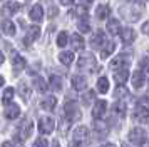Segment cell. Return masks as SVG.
I'll return each mask as SVG.
<instances>
[{"label":"cell","instance_id":"18","mask_svg":"<svg viewBox=\"0 0 149 147\" xmlns=\"http://www.w3.org/2000/svg\"><path fill=\"white\" fill-rule=\"evenodd\" d=\"M129 79V72H127V69H122V70H117V72H114V80L117 82V85L119 84H126Z\"/></svg>","mask_w":149,"mask_h":147},{"label":"cell","instance_id":"36","mask_svg":"<svg viewBox=\"0 0 149 147\" xmlns=\"http://www.w3.org/2000/svg\"><path fill=\"white\" fill-rule=\"evenodd\" d=\"M19 90H20V95L22 97H24V99H29V87L25 85V84H24V82H20V84H19Z\"/></svg>","mask_w":149,"mask_h":147},{"label":"cell","instance_id":"22","mask_svg":"<svg viewBox=\"0 0 149 147\" xmlns=\"http://www.w3.org/2000/svg\"><path fill=\"white\" fill-rule=\"evenodd\" d=\"M2 32L5 33V35H14L15 33V24L12 22V20H3L2 22Z\"/></svg>","mask_w":149,"mask_h":147},{"label":"cell","instance_id":"19","mask_svg":"<svg viewBox=\"0 0 149 147\" xmlns=\"http://www.w3.org/2000/svg\"><path fill=\"white\" fill-rule=\"evenodd\" d=\"M55 104H57V99L52 97V95H49V97H45V99L40 102V107L44 109V110H54Z\"/></svg>","mask_w":149,"mask_h":147},{"label":"cell","instance_id":"13","mask_svg":"<svg viewBox=\"0 0 149 147\" xmlns=\"http://www.w3.org/2000/svg\"><path fill=\"white\" fill-rule=\"evenodd\" d=\"M70 82H72L74 90H77V92H84L87 89V80H86V77H82V75H74Z\"/></svg>","mask_w":149,"mask_h":147},{"label":"cell","instance_id":"49","mask_svg":"<svg viewBox=\"0 0 149 147\" xmlns=\"http://www.w3.org/2000/svg\"><path fill=\"white\" fill-rule=\"evenodd\" d=\"M52 147H61V146H59V142H57V140H52Z\"/></svg>","mask_w":149,"mask_h":147},{"label":"cell","instance_id":"9","mask_svg":"<svg viewBox=\"0 0 149 147\" xmlns=\"http://www.w3.org/2000/svg\"><path fill=\"white\" fill-rule=\"evenodd\" d=\"M134 119L141 124H148L149 122V109L144 105H136L134 109Z\"/></svg>","mask_w":149,"mask_h":147},{"label":"cell","instance_id":"31","mask_svg":"<svg viewBox=\"0 0 149 147\" xmlns=\"http://www.w3.org/2000/svg\"><path fill=\"white\" fill-rule=\"evenodd\" d=\"M34 87L40 94H44L45 90H47V84L44 82V79H42V77H34Z\"/></svg>","mask_w":149,"mask_h":147},{"label":"cell","instance_id":"24","mask_svg":"<svg viewBox=\"0 0 149 147\" xmlns=\"http://www.w3.org/2000/svg\"><path fill=\"white\" fill-rule=\"evenodd\" d=\"M114 49H116V44L112 42V40H109L107 44L102 47V50H101V57H102V59H107L109 55L114 52Z\"/></svg>","mask_w":149,"mask_h":147},{"label":"cell","instance_id":"28","mask_svg":"<svg viewBox=\"0 0 149 147\" xmlns=\"http://www.w3.org/2000/svg\"><path fill=\"white\" fill-rule=\"evenodd\" d=\"M59 60H61L64 65H70L74 62V53L72 52H61L59 53Z\"/></svg>","mask_w":149,"mask_h":147},{"label":"cell","instance_id":"32","mask_svg":"<svg viewBox=\"0 0 149 147\" xmlns=\"http://www.w3.org/2000/svg\"><path fill=\"white\" fill-rule=\"evenodd\" d=\"M12 64H14V69H15V70H22V69L25 67V60H24V57H20V55H15Z\"/></svg>","mask_w":149,"mask_h":147},{"label":"cell","instance_id":"11","mask_svg":"<svg viewBox=\"0 0 149 147\" xmlns=\"http://www.w3.org/2000/svg\"><path fill=\"white\" fill-rule=\"evenodd\" d=\"M107 44L106 42V33L102 32V30H99V32H95L92 37H91V45L94 47V49H101V47H104Z\"/></svg>","mask_w":149,"mask_h":147},{"label":"cell","instance_id":"5","mask_svg":"<svg viewBox=\"0 0 149 147\" xmlns=\"http://www.w3.org/2000/svg\"><path fill=\"white\" fill-rule=\"evenodd\" d=\"M77 69L81 70H94L95 69V59L92 55H82L77 60Z\"/></svg>","mask_w":149,"mask_h":147},{"label":"cell","instance_id":"40","mask_svg":"<svg viewBox=\"0 0 149 147\" xmlns=\"http://www.w3.org/2000/svg\"><path fill=\"white\" fill-rule=\"evenodd\" d=\"M74 13H77V15H81V17H86V15H87V10H86V5H81V7H77Z\"/></svg>","mask_w":149,"mask_h":147},{"label":"cell","instance_id":"44","mask_svg":"<svg viewBox=\"0 0 149 147\" xmlns=\"http://www.w3.org/2000/svg\"><path fill=\"white\" fill-rule=\"evenodd\" d=\"M142 102H146V104H148V105H149V92L148 94H144V95H142Z\"/></svg>","mask_w":149,"mask_h":147},{"label":"cell","instance_id":"8","mask_svg":"<svg viewBox=\"0 0 149 147\" xmlns=\"http://www.w3.org/2000/svg\"><path fill=\"white\" fill-rule=\"evenodd\" d=\"M106 110H107V102L106 100H99L95 102L94 107H92V117L95 120H101L104 115H106Z\"/></svg>","mask_w":149,"mask_h":147},{"label":"cell","instance_id":"29","mask_svg":"<svg viewBox=\"0 0 149 147\" xmlns=\"http://www.w3.org/2000/svg\"><path fill=\"white\" fill-rule=\"evenodd\" d=\"M49 84L52 87V90H61L62 89V79L59 75H50L49 77Z\"/></svg>","mask_w":149,"mask_h":147},{"label":"cell","instance_id":"30","mask_svg":"<svg viewBox=\"0 0 149 147\" xmlns=\"http://www.w3.org/2000/svg\"><path fill=\"white\" fill-rule=\"evenodd\" d=\"M97 90L101 94H106L109 90V80L107 77H101V79L97 80Z\"/></svg>","mask_w":149,"mask_h":147},{"label":"cell","instance_id":"34","mask_svg":"<svg viewBox=\"0 0 149 147\" xmlns=\"http://www.w3.org/2000/svg\"><path fill=\"white\" fill-rule=\"evenodd\" d=\"M94 100H95V94L92 92V90H89V92L86 94L84 97H82V102H84L86 105H91V104H92Z\"/></svg>","mask_w":149,"mask_h":147},{"label":"cell","instance_id":"4","mask_svg":"<svg viewBox=\"0 0 149 147\" xmlns=\"http://www.w3.org/2000/svg\"><path fill=\"white\" fill-rule=\"evenodd\" d=\"M64 114H65V117H67L70 122H72L74 119H79V117H81V110H79L77 102H74V100H67V102L64 104Z\"/></svg>","mask_w":149,"mask_h":147},{"label":"cell","instance_id":"33","mask_svg":"<svg viewBox=\"0 0 149 147\" xmlns=\"http://www.w3.org/2000/svg\"><path fill=\"white\" fill-rule=\"evenodd\" d=\"M77 28H79V32H89L91 25H89V22L86 19H79L77 20Z\"/></svg>","mask_w":149,"mask_h":147},{"label":"cell","instance_id":"2","mask_svg":"<svg viewBox=\"0 0 149 147\" xmlns=\"http://www.w3.org/2000/svg\"><path fill=\"white\" fill-rule=\"evenodd\" d=\"M34 130V124L30 119L22 120L19 127H17V140H25L27 137H30V134Z\"/></svg>","mask_w":149,"mask_h":147},{"label":"cell","instance_id":"21","mask_svg":"<svg viewBox=\"0 0 149 147\" xmlns=\"http://www.w3.org/2000/svg\"><path fill=\"white\" fill-rule=\"evenodd\" d=\"M30 19L34 20V22H40L44 19V8L40 5H34L32 10H30Z\"/></svg>","mask_w":149,"mask_h":147},{"label":"cell","instance_id":"16","mask_svg":"<svg viewBox=\"0 0 149 147\" xmlns=\"http://www.w3.org/2000/svg\"><path fill=\"white\" fill-rule=\"evenodd\" d=\"M20 8H22V5L20 3H17V2H7V3H3V12L8 13V15L17 13Z\"/></svg>","mask_w":149,"mask_h":147},{"label":"cell","instance_id":"26","mask_svg":"<svg viewBox=\"0 0 149 147\" xmlns=\"http://www.w3.org/2000/svg\"><path fill=\"white\" fill-rule=\"evenodd\" d=\"M126 60H124V57H116L112 62H111V69L114 70V72H117V70H122V69H126Z\"/></svg>","mask_w":149,"mask_h":147},{"label":"cell","instance_id":"35","mask_svg":"<svg viewBox=\"0 0 149 147\" xmlns=\"http://www.w3.org/2000/svg\"><path fill=\"white\" fill-rule=\"evenodd\" d=\"M69 42V35L65 32H61L59 37H57V45L59 47H65V44Z\"/></svg>","mask_w":149,"mask_h":147},{"label":"cell","instance_id":"15","mask_svg":"<svg viewBox=\"0 0 149 147\" xmlns=\"http://www.w3.org/2000/svg\"><path fill=\"white\" fill-rule=\"evenodd\" d=\"M121 39L124 44H131V42H134L136 39V32H134V28H131V27H127V28H124L121 32Z\"/></svg>","mask_w":149,"mask_h":147},{"label":"cell","instance_id":"41","mask_svg":"<svg viewBox=\"0 0 149 147\" xmlns=\"http://www.w3.org/2000/svg\"><path fill=\"white\" fill-rule=\"evenodd\" d=\"M126 89H124V87H119L117 85V89H116V92H114V95L116 97H122V95H126Z\"/></svg>","mask_w":149,"mask_h":147},{"label":"cell","instance_id":"46","mask_svg":"<svg viewBox=\"0 0 149 147\" xmlns=\"http://www.w3.org/2000/svg\"><path fill=\"white\" fill-rule=\"evenodd\" d=\"M2 147H14V144H12V142H8V140H5V142L2 144Z\"/></svg>","mask_w":149,"mask_h":147},{"label":"cell","instance_id":"37","mask_svg":"<svg viewBox=\"0 0 149 147\" xmlns=\"http://www.w3.org/2000/svg\"><path fill=\"white\" fill-rule=\"evenodd\" d=\"M69 126H70V120H69L67 117H64V119L61 120V132L65 134L67 132V129H69Z\"/></svg>","mask_w":149,"mask_h":147},{"label":"cell","instance_id":"3","mask_svg":"<svg viewBox=\"0 0 149 147\" xmlns=\"http://www.w3.org/2000/svg\"><path fill=\"white\" fill-rule=\"evenodd\" d=\"M127 137H129V140H131L134 146H144V142H146V139H148L146 130L141 129V127H134V129H131Z\"/></svg>","mask_w":149,"mask_h":147},{"label":"cell","instance_id":"12","mask_svg":"<svg viewBox=\"0 0 149 147\" xmlns=\"http://www.w3.org/2000/svg\"><path fill=\"white\" fill-rule=\"evenodd\" d=\"M19 115H20V107L17 105V104H10V105H7L3 109V117L8 120L17 119Z\"/></svg>","mask_w":149,"mask_h":147},{"label":"cell","instance_id":"42","mask_svg":"<svg viewBox=\"0 0 149 147\" xmlns=\"http://www.w3.org/2000/svg\"><path fill=\"white\" fill-rule=\"evenodd\" d=\"M55 15H57V7H50V8H49V17L52 19Z\"/></svg>","mask_w":149,"mask_h":147},{"label":"cell","instance_id":"25","mask_svg":"<svg viewBox=\"0 0 149 147\" xmlns=\"http://www.w3.org/2000/svg\"><path fill=\"white\" fill-rule=\"evenodd\" d=\"M112 112H114V115H117V117H124L126 115V104L124 102H116L114 105H112Z\"/></svg>","mask_w":149,"mask_h":147},{"label":"cell","instance_id":"27","mask_svg":"<svg viewBox=\"0 0 149 147\" xmlns=\"http://www.w3.org/2000/svg\"><path fill=\"white\" fill-rule=\"evenodd\" d=\"M70 40H72L74 50H82V49H84V39H82L79 33H74V35L70 37Z\"/></svg>","mask_w":149,"mask_h":147},{"label":"cell","instance_id":"45","mask_svg":"<svg viewBox=\"0 0 149 147\" xmlns=\"http://www.w3.org/2000/svg\"><path fill=\"white\" fill-rule=\"evenodd\" d=\"M61 3H62V5H72V3H74V0H61Z\"/></svg>","mask_w":149,"mask_h":147},{"label":"cell","instance_id":"10","mask_svg":"<svg viewBox=\"0 0 149 147\" xmlns=\"http://www.w3.org/2000/svg\"><path fill=\"white\" fill-rule=\"evenodd\" d=\"M40 37V28L37 25H32V27H29V30H27V35H25V39H24V45H30L34 40H37Z\"/></svg>","mask_w":149,"mask_h":147},{"label":"cell","instance_id":"6","mask_svg":"<svg viewBox=\"0 0 149 147\" xmlns=\"http://www.w3.org/2000/svg\"><path fill=\"white\" fill-rule=\"evenodd\" d=\"M89 135H91V132H89L87 127L86 126H79L74 130V142L75 144H86V142L89 140Z\"/></svg>","mask_w":149,"mask_h":147},{"label":"cell","instance_id":"7","mask_svg":"<svg viewBox=\"0 0 149 147\" xmlns=\"http://www.w3.org/2000/svg\"><path fill=\"white\" fill-rule=\"evenodd\" d=\"M55 127V120L52 117H40L39 119V132L42 134H52Z\"/></svg>","mask_w":149,"mask_h":147},{"label":"cell","instance_id":"43","mask_svg":"<svg viewBox=\"0 0 149 147\" xmlns=\"http://www.w3.org/2000/svg\"><path fill=\"white\" fill-rule=\"evenodd\" d=\"M142 32L146 33V35H149V22H146V24H142Z\"/></svg>","mask_w":149,"mask_h":147},{"label":"cell","instance_id":"17","mask_svg":"<svg viewBox=\"0 0 149 147\" xmlns=\"http://www.w3.org/2000/svg\"><path fill=\"white\" fill-rule=\"evenodd\" d=\"M15 95V90L12 87H7V89H3V94H2V104H5V107L10 105V102L14 99Z\"/></svg>","mask_w":149,"mask_h":147},{"label":"cell","instance_id":"38","mask_svg":"<svg viewBox=\"0 0 149 147\" xmlns=\"http://www.w3.org/2000/svg\"><path fill=\"white\" fill-rule=\"evenodd\" d=\"M139 65H141V69L144 72H149V59L148 57H142V59L139 60Z\"/></svg>","mask_w":149,"mask_h":147},{"label":"cell","instance_id":"20","mask_svg":"<svg viewBox=\"0 0 149 147\" xmlns=\"http://www.w3.org/2000/svg\"><path fill=\"white\" fill-rule=\"evenodd\" d=\"M107 30L109 33H112V35H117V33H121L122 32V28H121V24H119V20H116V19H111L107 22Z\"/></svg>","mask_w":149,"mask_h":147},{"label":"cell","instance_id":"1","mask_svg":"<svg viewBox=\"0 0 149 147\" xmlns=\"http://www.w3.org/2000/svg\"><path fill=\"white\" fill-rule=\"evenodd\" d=\"M142 12H144V3L142 0H129L126 5L122 7V17L127 22H136L141 19Z\"/></svg>","mask_w":149,"mask_h":147},{"label":"cell","instance_id":"39","mask_svg":"<svg viewBox=\"0 0 149 147\" xmlns=\"http://www.w3.org/2000/svg\"><path fill=\"white\" fill-rule=\"evenodd\" d=\"M47 144H49V142H47L45 139H44V137H37L32 147H47Z\"/></svg>","mask_w":149,"mask_h":147},{"label":"cell","instance_id":"48","mask_svg":"<svg viewBox=\"0 0 149 147\" xmlns=\"http://www.w3.org/2000/svg\"><path fill=\"white\" fill-rule=\"evenodd\" d=\"M79 2H82V5H89V3H92V0H79Z\"/></svg>","mask_w":149,"mask_h":147},{"label":"cell","instance_id":"14","mask_svg":"<svg viewBox=\"0 0 149 147\" xmlns=\"http://www.w3.org/2000/svg\"><path fill=\"white\" fill-rule=\"evenodd\" d=\"M144 82H146V77H144V74L141 70H136L132 72V87L134 89H141L144 85Z\"/></svg>","mask_w":149,"mask_h":147},{"label":"cell","instance_id":"23","mask_svg":"<svg viewBox=\"0 0 149 147\" xmlns=\"http://www.w3.org/2000/svg\"><path fill=\"white\" fill-rule=\"evenodd\" d=\"M109 13H111V7H109V5H104V3H101V5L97 7V10H95L97 19H101V20H104L106 17H109Z\"/></svg>","mask_w":149,"mask_h":147},{"label":"cell","instance_id":"47","mask_svg":"<svg viewBox=\"0 0 149 147\" xmlns=\"http://www.w3.org/2000/svg\"><path fill=\"white\" fill-rule=\"evenodd\" d=\"M101 147H117L116 144H112V142H107V144H102Z\"/></svg>","mask_w":149,"mask_h":147}]
</instances>
